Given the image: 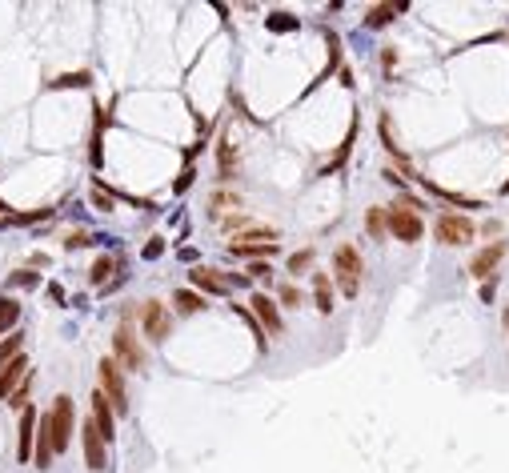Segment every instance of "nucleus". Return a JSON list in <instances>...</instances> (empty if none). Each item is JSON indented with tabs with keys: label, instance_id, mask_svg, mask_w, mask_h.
I'll use <instances>...</instances> for the list:
<instances>
[{
	"label": "nucleus",
	"instance_id": "obj_1",
	"mask_svg": "<svg viewBox=\"0 0 509 473\" xmlns=\"http://www.w3.org/2000/svg\"><path fill=\"white\" fill-rule=\"evenodd\" d=\"M361 273H365V261L357 253V245H337L333 249V285L345 293L349 301L361 293Z\"/></svg>",
	"mask_w": 509,
	"mask_h": 473
},
{
	"label": "nucleus",
	"instance_id": "obj_2",
	"mask_svg": "<svg viewBox=\"0 0 509 473\" xmlns=\"http://www.w3.org/2000/svg\"><path fill=\"white\" fill-rule=\"evenodd\" d=\"M48 421H52V450L61 457V453H69V446H72V429L80 426V421H76V405H72L69 393H56V397H52Z\"/></svg>",
	"mask_w": 509,
	"mask_h": 473
},
{
	"label": "nucleus",
	"instance_id": "obj_3",
	"mask_svg": "<svg viewBox=\"0 0 509 473\" xmlns=\"http://www.w3.org/2000/svg\"><path fill=\"white\" fill-rule=\"evenodd\" d=\"M113 357H116V365H120L124 373H140V369L149 365V353H144V345H140L137 333H133V321H120V325H116Z\"/></svg>",
	"mask_w": 509,
	"mask_h": 473
},
{
	"label": "nucleus",
	"instance_id": "obj_4",
	"mask_svg": "<svg viewBox=\"0 0 509 473\" xmlns=\"http://www.w3.org/2000/svg\"><path fill=\"white\" fill-rule=\"evenodd\" d=\"M96 377H100L96 389L109 397V405H113L116 413H129V409H133V402H129V385H124V369L116 365V357H100Z\"/></svg>",
	"mask_w": 509,
	"mask_h": 473
},
{
	"label": "nucleus",
	"instance_id": "obj_5",
	"mask_svg": "<svg viewBox=\"0 0 509 473\" xmlns=\"http://www.w3.org/2000/svg\"><path fill=\"white\" fill-rule=\"evenodd\" d=\"M137 325H140V337H144V341L161 345V341H169V333H173V313H169V305H161V301H144V305L137 309Z\"/></svg>",
	"mask_w": 509,
	"mask_h": 473
},
{
	"label": "nucleus",
	"instance_id": "obj_6",
	"mask_svg": "<svg viewBox=\"0 0 509 473\" xmlns=\"http://www.w3.org/2000/svg\"><path fill=\"white\" fill-rule=\"evenodd\" d=\"M433 236L441 245H449V249H462V245H473L477 225H473V217H465V213H441L437 225H433Z\"/></svg>",
	"mask_w": 509,
	"mask_h": 473
},
{
	"label": "nucleus",
	"instance_id": "obj_7",
	"mask_svg": "<svg viewBox=\"0 0 509 473\" xmlns=\"http://www.w3.org/2000/svg\"><path fill=\"white\" fill-rule=\"evenodd\" d=\"M80 453H85V465H89L93 473L109 470V441L100 437V429H96L93 417L80 421Z\"/></svg>",
	"mask_w": 509,
	"mask_h": 473
},
{
	"label": "nucleus",
	"instance_id": "obj_8",
	"mask_svg": "<svg viewBox=\"0 0 509 473\" xmlns=\"http://www.w3.org/2000/svg\"><path fill=\"white\" fill-rule=\"evenodd\" d=\"M36 421H41V409L28 405L17 413V461L28 465L32 461V450H36Z\"/></svg>",
	"mask_w": 509,
	"mask_h": 473
},
{
	"label": "nucleus",
	"instance_id": "obj_9",
	"mask_svg": "<svg viewBox=\"0 0 509 473\" xmlns=\"http://www.w3.org/2000/svg\"><path fill=\"white\" fill-rule=\"evenodd\" d=\"M249 309H253V317L261 321V329H265V333H273V337L285 333V317H281L277 297H269L265 289H257L253 297H249Z\"/></svg>",
	"mask_w": 509,
	"mask_h": 473
},
{
	"label": "nucleus",
	"instance_id": "obj_10",
	"mask_svg": "<svg viewBox=\"0 0 509 473\" xmlns=\"http://www.w3.org/2000/svg\"><path fill=\"white\" fill-rule=\"evenodd\" d=\"M188 289H197V293H205V297H229L232 281H229V273H221V269L197 265V269H188Z\"/></svg>",
	"mask_w": 509,
	"mask_h": 473
},
{
	"label": "nucleus",
	"instance_id": "obj_11",
	"mask_svg": "<svg viewBox=\"0 0 509 473\" xmlns=\"http://www.w3.org/2000/svg\"><path fill=\"white\" fill-rule=\"evenodd\" d=\"M389 236L393 241H405V245H413V241H421L425 236V221H421V213H413V209H389Z\"/></svg>",
	"mask_w": 509,
	"mask_h": 473
},
{
	"label": "nucleus",
	"instance_id": "obj_12",
	"mask_svg": "<svg viewBox=\"0 0 509 473\" xmlns=\"http://www.w3.org/2000/svg\"><path fill=\"white\" fill-rule=\"evenodd\" d=\"M506 241H489L486 249H477L473 257H469V277H477V281H489V277H497V265L506 257Z\"/></svg>",
	"mask_w": 509,
	"mask_h": 473
},
{
	"label": "nucleus",
	"instance_id": "obj_13",
	"mask_svg": "<svg viewBox=\"0 0 509 473\" xmlns=\"http://www.w3.org/2000/svg\"><path fill=\"white\" fill-rule=\"evenodd\" d=\"M28 373H32V369H28V353L12 357L8 365H0V402H8L24 381H28Z\"/></svg>",
	"mask_w": 509,
	"mask_h": 473
},
{
	"label": "nucleus",
	"instance_id": "obj_14",
	"mask_svg": "<svg viewBox=\"0 0 509 473\" xmlns=\"http://www.w3.org/2000/svg\"><path fill=\"white\" fill-rule=\"evenodd\" d=\"M89 402H93V421H96V429H100V437L113 446V441H116V409L109 405V397H105L100 389H93V397H89Z\"/></svg>",
	"mask_w": 509,
	"mask_h": 473
},
{
	"label": "nucleus",
	"instance_id": "obj_15",
	"mask_svg": "<svg viewBox=\"0 0 509 473\" xmlns=\"http://www.w3.org/2000/svg\"><path fill=\"white\" fill-rule=\"evenodd\" d=\"M109 113H113V109H105L100 100L93 104V133H89V161H93V168L105 165V153H100V137H105V129H109V120H113Z\"/></svg>",
	"mask_w": 509,
	"mask_h": 473
},
{
	"label": "nucleus",
	"instance_id": "obj_16",
	"mask_svg": "<svg viewBox=\"0 0 509 473\" xmlns=\"http://www.w3.org/2000/svg\"><path fill=\"white\" fill-rule=\"evenodd\" d=\"M124 269V261L120 257H113V253H100V257L93 261V269H89V285H96L100 293L109 289V285L116 281V273Z\"/></svg>",
	"mask_w": 509,
	"mask_h": 473
},
{
	"label": "nucleus",
	"instance_id": "obj_17",
	"mask_svg": "<svg viewBox=\"0 0 509 473\" xmlns=\"http://www.w3.org/2000/svg\"><path fill=\"white\" fill-rule=\"evenodd\" d=\"M313 305H317V313H333V305H337V289H333V277L329 273H313Z\"/></svg>",
	"mask_w": 509,
	"mask_h": 473
},
{
	"label": "nucleus",
	"instance_id": "obj_18",
	"mask_svg": "<svg viewBox=\"0 0 509 473\" xmlns=\"http://www.w3.org/2000/svg\"><path fill=\"white\" fill-rule=\"evenodd\" d=\"M232 173H237V148H232L229 137H221V141H217V181L229 185Z\"/></svg>",
	"mask_w": 509,
	"mask_h": 473
},
{
	"label": "nucleus",
	"instance_id": "obj_19",
	"mask_svg": "<svg viewBox=\"0 0 509 473\" xmlns=\"http://www.w3.org/2000/svg\"><path fill=\"white\" fill-rule=\"evenodd\" d=\"M377 124H381V144H385V153H389V157H393L397 165H401L405 173H409V177H413V165H409V157L401 153V144H397V137H393V124H389V113H381V120H377Z\"/></svg>",
	"mask_w": 509,
	"mask_h": 473
},
{
	"label": "nucleus",
	"instance_id": "obj_20",
	"mask_svg": "<svg viewBox=\"0 0 509 473\" xmlns=\"http://www.w3.org/2000/svg\"><path fill=\"white\" fill-rule=\"evenodd\" d=\"M173 305H177V313H201V309H208V297L185 285V289H177V293H173Z\"/></svg>",
	"mask_w": 509,
	"mask_h": 473
},
{
	"label": "nucleus",
	"instance_id": "obj_21",
	"mask_svg": "<svg viewBox=\"0 0 509 473\" xmlns=\"http://www.w3.org/2000/svg\"><path fill=\"white\" fill-rule=\"evenodd\" d=\"M425 189L433 192V197H441V201H449V205H457V209H481V201H473V197H462V192H453V189H441V185H433L429 177H417Z\"/></svg>",
	"mask_w": 509,
	"mask_h": 473
},
{
	"label": "nucleus",
	"instance_id": "obj_22",
	"mask_svg": "<svg viewBox=\"0 0 509 473\" xmlns=\"http://www.w3.org/2000/svg\"><path fill=\"white\" fill-rule=\"evenodd\" d=\"M116 236H100V233H85V229H69V233H65V241H61V245H65V249H89V245H113Z\"/></svg>",
	"mask_w": 509,
	"mask_h": 473
},
{
	"label": "nucleus",
	"instance_id": "obj_23",
	"mask_svg": "<svg viewBox=\"0 0 509 473\" xmlns=\"http://www.w3.org/2000/svg\"><path fill=\"white\" fill-rule=\"evenodd\" d=\"M353 144H357V117H353V124H349V133H345V141H341V148L333 153V161L321 168V177H329V173H337V168L349 161V153H353Z\"/></svg>",
	"mask_w": 509,
	"mask_h": 473
},
{
	"label": "nucleus",
	"instance_id": "obj_24",
	"mask_svg": "<svg viewBox=\"0 0 509 473\" xmlns=\"http://www.w3.org/2000/svg\"><path fill=\"white\" fill-rule=\"evenodd\" d=\"M365 233H369L373 241H381V236L389 233V209H381V205L365 209Z\"/></svg>",
	"mask_w": 509,
	"mask_h": 473
},
{
	"label": "nucleus",
	"instance_id": "obj_25",
	"mask_svg": "<svg viewBox=\"0 0 509 473\" xmlns=\"http://www.w3.org/2000/svg\"><path fill=\"white\" fill-rule=\"evenodd\" d=\"M277 241V229H265V225H253L245 233H232L229 245H273Z\"/></svg>",
	"mask_w": 509,
	"mask_h": 473
},
{
	"label": "nucleus",
	"instance_id": "obj_26",
	"mask_svg": "<svg viewBox=\"0 0 509 473\" xmlns=\"http://www.w3.org/2000/svg\"><path fill=\"white\" fill-rule=\"evenodd\" d=\"M93 85V72L89 69H76V72H61L48 80V89H89Z\"/></svg>",
	"mask_w": 509,
	"mask_h": 473
},
{
	"label": "nucleus",
	"instance_id": "obj_27",
	"mask_svg": "<svg viewBox=\"0 0 509 473\" xmlns=\"http://www.w3.org/2000/svg\"><path fill=\"white\" fill-rule=\"evenodd\" d=\"M241 201H237V192H229V189H217L213 197H208V217H229V209H237Z\"/></svg>",
	"mask_w": 509,
	"mask_h": 473
},
{
	"label": "nucleus",
	"instance_id": "obj_28",
	"mask_svg": "<svg viewBox=\"0 0 509 473\" xmlns=\"http://www.w3.org/2000/svg\"><path fill=\"white\" fill-rule=\"evenodd\" d=\"M17 321H21V301L4 293V297H0V333H12Z\"/></svg>",
	"mask_w": 509,
	"mask_h": 473
},
{
	"label": "nucleus",
	"instance_id": "obj_29",
	"mask_svg": "<svg viewBox=\"0 0 509 473\" xmlns=\"http://www.w3.org/2000/svg\"><path fill=\"white\" fill-rule=\"evenodd\" d=\"M281 249V241H273V245H229V249H225V253H229V257H273V253H277Z\"/></svg>",
	"mask_w": 509,
	"mask_h": 473
},
{
	"label": "nucleus",
	"instance_id": "obj_30",
	"mask_svg": "<svg viewBox=\"0 0 509 473\" xmlns=\"http://www.w3.org/2000/svg\"><path fill=\"white\" fill-rule=\"evenodd\" d=\"M397 12H401L397 4H373L369 12H365V28H385V24L393 21Z\"/></svg>",
	"mask_w": 509,
	"mask_h": 473
},
{
	"label": "nucleus",
	"instance_id": "obj_31",
	"mask_svg": "<svg viewBox=\"0 0 509 473\" xmlns=\"http://www.w3.org/2000/svg\"><path fill=\"white\" fill-rule=\"evenodd\" d=\"M24 353V329H12L4 341H0V365H8L12 357Z\"/></svg>",
	"mask_w": 509,
	"mask_h": 473
},
{
	"label": "nucleus",
	"instance_id": "obj_32",
	"mask_svg": "<svg viewBox=\"0 0 509 473\" xmlns=\"http://www.w3.org/2000/svg\"><path fill=\"white\" fill-rule=\"evenodd\" d=\"M265 28H269V32H277V36H285V32H297L301 21H297V16H289V12H269V16H265Z\"/></svg>",
	"mask_w": 509,
	"mask_h": 473
},
{
	"label": "nucleus",
	"instance_id": "obj_33",
	"mask_svg": "<svg viewBox=\"0 0 509 473\" xmlns=\"http://www.w3.org/2000/svg\"><path fill=\"white\" fill-rule=\"evenodd\" d=\"M89 197H93V205L100 213H113L116 209V197H113V189H105V181H93V192H89Z\"/></svg>",
	"mask_w": 509,
	"mask_h": 473
},
{
	"label": "nucleus",
	"instance_id": "obj_34",
	"mask_svg": "<svg viewBox=\"0 0 509 473\" xmlns=\"http://www.w3.org/2000/svg\"><path fill=\"white\" fill-rule=\"evenodd\" d=\"M8 289H36L41 285V273H32V269H17V273H8Z\"/></svg>",
	"mask_w": 509,
	"mask_h": 473
},
{
	"label": "nucleus",
	"instance_id": "obj_35",
	"mask_svg": "<svg viewBox=\"0 0 509 473\" xmlns=\"http://www.w3.org/2000/svg\"><path fill=\"white\" fill-rule=\"evenodd\" d=\"M277 305L281 309H297V305H301V289H297L293 281H285L277 289Z\"/></svg>",
	"mask_w": 509,
	"mask_h": 473
},
{
	"label": "nucleus",
	"instance_id": "obj_36",
	"mask_svg": "<svg viewBox=\"0 0 509 473\" xmlns=\"http://www.w3.org/2000/svg\"><path fill=\"white\" fill-rule=\"evenodd\" d=\"M313 257H317L313 249H301V253H293V257H289V273H293V277L309 273V269H313Z\"/></svg>",
	"mask_w": 509,
	"mask_h": 473
},
{
	"label": "nucleus",
	"instance_id": "obj_37",
	"mask_svg": "<svg viewBox=\"0 0 509 473\" xmlns=\"http://www.w3.org/2000/svg\"><path fill=\"white\" fill-rule=\"evenodd\" d=\"M249 281H261L269 289V285H273V265H269V261H253V265H249Z\"/></svg>",
	"mask_w": 509,
	"mask_h": 473
},
{
	"label": "nucleus",
	"instance_id": "obj_38",
	"mask_svg": "<svg viewBox=\"0 0 509 473\" xmlns=\"http://www.w3.org/2000/svg\"><path fill=\"white\" fill-rule=\"evenodd\" d=\"M28 393H32V373H28V381H24L21 389H17V393H12V397H8V409H17V413H21V409H28Z\"/></svg>",
	"mask_w": 509,
	"mask_h": 473
},
{
	"label": "nucleus",
	"instance_id": "obj_39",
	"mask_svg": "<svg viewBox=\"0 0 509 473\" xmlns=\"http://www.w3.org/2000/svg\"><path fill=\"white\" fill-rule=\"evenodd\" d=\"M164 245H169L164 236H149V245L140 249V257H144V261H157V257H164Z\"/></svg>",
	"mask_w": 509,
	"mask_h": 473
},
{
	"label": "nucleus",
	"instance_id": "obj_40",
	"mask_svg": "<svg viewBox=\"0 0 509 473\" xmlns=\"http://www.w3.org/2000/svg\"><path fill=\"white\" fill-rule=\"evenodd\" d=\"M193 177H197V165H185V168H181V177H177V185H173V192H177V197L188 192V189H193Z\"/></svg>",
	"mask_w": 509,
	"mask_h": 473
},
{
	"label": "nucleus",
	"instance_id": "obj_41",
	"mask_svg": "<svg viewBox=\"0 0 509 473\" xmlns=\"http://www.w3.org/2000/svg\"><path fill=\"white\" fill-rule=\"evenodd\" d=\"M381 177H385V181H389V185H397V189L405 192V177H401V173H397V168H385V173H381Z\"/></svg>",
	"mask_w": 509,
	"mask_h": 473
},
{
	"label": "nucleus",
	"instance_id": "obj_42",
	"mask_svg": "<svg viewBox=\"0 0 509 473\" xmlns=\"http://www.w3.org/2000/svg\"><path fill=\"white\" fill-rule=\"evenodd\" d=\"M493 293H497V277H489V281L481 285V301H493Z\"/></svg>",
	"mask_w": 509,
	"mask_h": 473
},
{
	"label": "nucleus",
	"instance_id": "obj_43",
	"mask_svg": "<svg viewBox=\"0 0 509 473\" xmlns=\"http://www.w3.org/2000/svg\"><path fill=\"white\" fill-rule=\"evenodd\" d=\"M48 297H52L56 305H65V289H61V285H56V281H48Z\"/></svg>",
	"mask_w": 509,
	"mask_h": 473
},
{
	"label": "nucleus",
	"instance_id": "obj_44",
	"mask_svg": "<svg viewBox=\"0 0 509 473\" xmlns=\"http://www.w3.org/2000/svg\"><path fill=\"white\" fill-rule=\"evenodd\" d=\"M381 65H385V69H393V65H397V48H385V52H381Z\"/></svg>",
	"mask_w": 509,
	"mask_h": 473
},
{
	"label": "nucleus",
	"instance_id": "obj_45",
	"mask_svg": "<svg viewBox=\"0 0 509 473\" xmlns=\"http://www.w3.org/2000/svg\"><path fill=\"white\" fill-rule=\"evenodd\" d=\"M0 217H12V213H8V205H4V201H0Z\"/></svg>",
	"mask_w": 509,
	"mask_h": 473
},
{
	"label": "nucleus",
	"instance_id": "obj_46",
	"mask_svg": "<svg viewBox=\"0 0 509 473\" xmlns=\"http://www.w3.org/2000/svg\"><path fill=\"white\" fill-rule=\"evenodd\" d=\"M501 192H509V181H506V189H501Z\"/></svg>",
	"mask_w": 509,
	"mask_h": 473
},
{
	"label": "nucleus",
	"instance_id": "obj_47",
	"mask_svg": "<svg viewBox=\"0 0 509 473\" xmlns=\"http://www.w3.org/2000/svg\"><path fill=\"white\" fill-rule=\"evenodd\" d=\"M506 325H509V313H506Z\"/></svg>",
	"mask_w": 509,
	"mask_h": 473
},
{
	"label": "nucleus",
	"instance_id": "obj_48",
	"mask_svg": "<svg viewBox=\"0 0 509 473\" xmlns=\"http://www.w3.org/2000/svg\"><path fill=\"white\" fill-rule=\"evenodd\" d=\"M0 337H4V333H0Z\"/></svg>",
	"mask_w": 509,
	"mask_h": 473
}]
</instances>
